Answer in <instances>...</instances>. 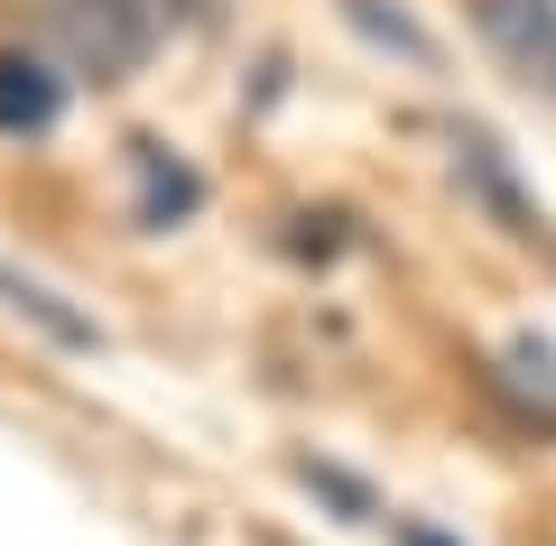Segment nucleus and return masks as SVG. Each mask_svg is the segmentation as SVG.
<instances>
[{
    "label": "nucleus",
    "instance_id": "1",
    "mask_svg": "<svg viewBox=\"0 0 556 546\" xmlns=\"http://www.w3.org/2000/svg\"><path fill=\"white\" fill-rule=\"evenodd\" d=\"M167 28H177V0H56L47 10L56 65L84 84H130L167 47Z\"/></svg>",
    "mask_w": 556,
    "mask_h": 546
},
{
    "label": "nucleus",
    "instance_id": "2",
    "mask_svg": "<svg viewBox=\"0 0 556 546\" xmlns=\"http://www.w3.org/2000/svg\"><path fill=\"white\" fill-rule=\"evenodd\" d=\"M65 120V65L38 47H0V139H47Z\"/></svg>",
    "mask_w": 556,
    "mask_h": 546
},
{
    "label": "nucleus",
    "instance_id": "3",
    "mask_svg": "<svg viewBox=\"0 0 556 546\" xmlns=\"http://www.w3.org/2000/svg\"><path fill=\"white\" fill-rule=\"evenodd\" d=\"M473 20L519 75L556 93V0H473Z\"/></svg>",
    "mask_w": 556,
    "mask_h": 546
},
{
    "label": "nucleus",
    "instance_id": "4",
    "mask_svg": "<svg viewBox=\"0 0 556 546\" xmlns=\"http://www.w3.org/2000/svg\"><path fill=\"white\" fill-rule=\"evenodd\" d=\"M0 296H10V306H20L28 325L47 333V343H65V352H102V325H93V315H75L56 288H38V278L10 269V259H0Z\"/></svg>",
    "mask_w": 556,
    "mask_h": 546
},
{
    "label": "nucleus",
    "instance_id": "5",
    "mask_svg": "<svg viewBox=\"0 0 556 546\" xmlns=\"http://www.w3.org/2000/svg\"><path fill=\"white\" fill-rule=\"evenodd\" d=\"M130 157H139V186H149V223H177V214L204 204V176L186 157H167L159 139H130Z\"/></svg>",
    "mask_w": 556,
    "mask_h": 546
},
{
    "label": "nucleus",
    "instance_id": "6",
    "mask_svg": "<svg viewBox=\"0 0 556 546\" xmlns=\"http://www.w3.org/2000/svg\"><path fill=\"white\" fill-rule=\"evenodd\" d=\"M343 20H353V28H371L380 47H399V56H417V65L437 56V47H427V28H408L399 10H380V0H343Z\"/></svg>",
    "mask_w": 556,
    "mask_h": 546
},
{
    "label": "nucleus",
    "instance_id": "7",
    "mask_svg": "<svg viewBox=\"0 0 556 546\" xmlns=\"http://www.w3.org/2000/svg\"><path fill=\"white\" fill-rule=\"evenodd\" d=\"M298 482H306V491H325V500H334L343 519H371V491H362V482H343L334 464H298Z\"/></svg>",
    "mask_w": 556,
    "mask_h": 546
},
{
    "label": "nucleus",
    "instance_id": "8",
    "mask_svg": "<svg viewBox=\"0 0 556 546\" xmlns=\"http://www.w3.org/2000/svg\"><path fill=\"white\" fill-rule=\"evenodd\" d=\"M399 546H455V537H437V528H399Z\"/></svg>",
    "mask_w": 556,
    "mask_h": 546
}]
</instances>
